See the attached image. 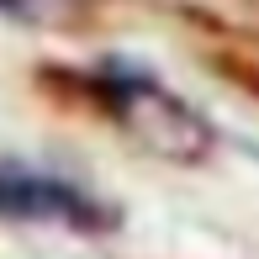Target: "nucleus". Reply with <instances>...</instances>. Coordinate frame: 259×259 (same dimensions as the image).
<instances>
[{"mask_svg":"<svg viewBox=\"0 0 259 259\" xmlns=\"http://www.w3.org/2000/svg\"><path fill=\"white\" fill-rule=\"evenodd\" d=\"M116 111L127 116V127H133L148 148H159V154H169V159H201L211 148V133L201 127V116L185 101H175L169 90H164L159 79H148V74H122L116 79Z\"/></svg>","mask_w":259,"mask_h":259,"instance_id":"nucleus-1","label":"nucleus"},{"mask_svg":"<svg viewBox=\"0 0 259 259\" xmlns=\"http://www.w3.org/2000/svg\"><path fill=\"white\" fill-rule=\"evenodd\" d=\"M0 211H16V217H58V222H74V228H96L101 222L90 196L69 191L58 180H37V175H0Z\"/></svg>","mask_w":259,"mask_h":259,"instance_id":"nucleus-2","label":"nucleus"}]
</instances>
